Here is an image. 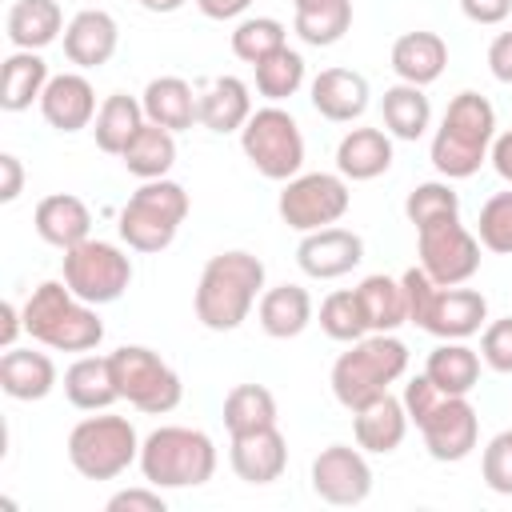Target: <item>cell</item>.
<instances>
[{
	"label": "cell",
	"mask_w": 512,
	"mask_h": 512,
	"mask_svg": "<svg viewBox=\"0 0 512 512\" xmlns=\"http://www.w3.org/2000/svg\"><path fill=\"white\" fill-rule=\"evenodd\" d=\"M264 292V264L252 252H220L204 264L196 284V320L212 332H232L248 320Z\"/></svg>",
	"instance_id": "1"
},
{
	"label": "cell",
	"mask_w": 512,
	"mask_h": 512,
	"mask_svg": "<svg viewBox=\"0 0 512 512\" xmlns=\"http://www.w3.org/2000/svg\"><path fill=\"white\" fill-rule=\"evenodd\" d=\"M404 368H408L404 340H396L392 332H368L352 340V348L340 352V360L332 364V392L348 412H356L376 396H384L388 384L404 376Z\"/></svg>",
	"instance_id": "2"
},
{
	"label": "cell",
	"mask_w": 512,
	"mask_h": 512,
	"mask_svg": "<svg viewBox=\"0 0 512 512\" xmlns=\"http://www.w3.org/2000/svg\"><path fill=\"white\" fill-rule=\"evenodd\" d=\"M492 136H496L492 104L480 92L452 96V104H448L436 136H432V164H436V172L448 176V180L472 176L484 164Z\"/></svg>",
	"instance_id": "3"
},
{
	"label": "cell",
	"mask_w": 512,
	"mask_h": 512,
	"mask_svg": "<svg viewBox=\"0 0 512 512\" xmlns=\"http://www.w3.org/2000/svg\"><path fill=\"white\" fill-rule=\"evenodd\" d=\"M404 300H408V320L440 340H464L480 332L488 316V300L476 288H440L424 268H408L400 276Z\"/></svg>",
	"instance_id": "4"
},
{
	"label": "cell",
	"mask_w": 512,
	"mask_h": 512,
	"mask_svg": "<svg viewBox=\"0 0 512 512\" xmlns=\"http://www.w3.org/2000/svg\"><path fill=\"white\" fill-rule=\"evenodd\" d=\"M140 472L156 488H196L216 472V444L200 428L164 424L140 444Z\"/></svg>",
	"instance_id": "5"
},
{
	"label": "cell",
	"mask_w": 512,
	"mask_h": 512,
	"mask_svg": "<svg viewBox=\"0 0 512 512\" xmlns=\"http://www.w3.org/2000/svg\"><path fill=\"white\" fill-rule=\"evenodd\" d=\"M188 216V192L176 180H144L120 212V240L136 252H164Z\"/></svg>",
	"instance_id": "6"
},
{
	"label": "cell",
	"mask_w": 512,
	"mask_h": 512,
	"mask_svg": "<svg viewBox=\"0 0 512 512\" xmlns=\"http://www.w3.org/2000/svg\"><path fill=\"white\" fill-rule=\"evenodd\" d=\"M68 460L84 480H116L140 460L136 428L124 416H88L68 432Z\"/></svg>",
	"instance_id": "7"
},
{
	"label": "cell",
	"mask_w": 512,
	"mask_h": 512,
	"mask_svg": "<svg viewBox=\"0 0 512 512\" xmlns=\"http://www.w3.org/2000/svg\"><path fill=\"white\" fill-rule=\"evenodd\" d=\"M240 148L244 156L252 160V168L268 180H292L300 176V164H304V136H300V124L268 104V108H256L248 116V124L240 128Z\"/></svg>",
	"instance_id": "8"
},
{
	"label": "cell",
	"mask_w": 512,
	"mask_h": 512,
	"mask_svg": "<svg viewBox=\"0 0 512 512\" xmlns=\"http://www.w3.org/2000/svg\"><path fill=\"white\" fill-rule=\"evenodd\" d=\"M112 376H116V392L120 400H128L132 408L148 412V416H164L180 404L184 384L180 376L144 344H124L112 356Z\"/></svg>",
	"instance_id": "9"
},
{
	"label": "cell",
	"mask_w": 512,
	"mask_h": 512,
	"mask_svg": "<svg viewBox=\"0 0 512 512\" xmlns=\"http://www.w3.org/2000/svg\"><path fill=\"white\" fill-rule=\"evenodd\" d=\"M64 284L84 304H112L132 284V260L108 240H84L64 252Z\"/></svg>",
	"instance_id": "10"
},
{
	"label": "cell",
	"mask_w": 512,
	"mask_h": 512,
	"mask_svg": "<svg viewBox=\"0 0 512 512\" xmlns=\"http://www.w3.org/2000/svg\"><path fill=\"white\" fill-rule=\"evenodd\" d=\"M348 204H352L348 184H344V176H332V172L292 176V180H284V192L276 200L280 220L296 232H316V228L336 224L348 212Z\"/></svg>",
	"instance_id": "11"
},
{
	"label": "cell",
	"mask_w": 512,
	"mask_h": 512,
	"mask_svg": "<svg viewBox=\"0 0 512 512\" xmlns=\"http://www.w3.org/2000/svg\"><path fill=\"white\" fill-rule=\"evenodd\" d=\"M416 244H420V268L440 288L468 284L480 268V240L460 224V216L416 228Z\"/></svg>",
	"instance_id": "12"
},
{
	"label": "cell",
	"mask_w": 512,
	"mask_h": 512,
	"mask_svg": "<svg viewBox=\"0 0 512 512\" xmlns=\"http://www.w3.org/2000/svg\"><path fill=\"white\" fill-rule=\"evenodd\" d=\"M420 436L432 460L456 464L464 460L480 440V416L468 404V396H440V404L420 420Z\"/></svg>",
	"instance_id": "13"
},
{
	"label": "cell",
	"mask_w": 512,
	"mask_h": 512,
	"mask_svg": "<svg viewBox=\"0 0 512 512\" xmlns=\"http://www.w3.org/2000/svg\"><path fill=\"white\" fill-rule=\"evenodd\" d=\"M312 492L328 504H360L372 492V468L360 448L348 444H328L312 460Z\"/></svg>",
	"instance_id": "14"
},
{
	"label": "cell",
	"mask_w": 512,
	"mask_h": 512,
	"mask_svg": "<svg viewBox=\"0 0 512 512\" xmlns=\"http://www.w3.org/2000/svg\"><path fill=\"white\" fill-rule=\"evenodd\" d=\"M364 260V240L348 228H316L304 232L300 248H296V264L312 276V280H336L348 276L356 264Z\"/></svg>",
	"instance_id": "15"
},
{
	"label": "cell",
	"mask_w": 512,
	"mask_h": 512,
	"mask_svg": "<svg viewBox=\"0 0 512 512\" xmlns=\"http://www.w3.org/2000/svg\"><path fill=\"white\" fill-rule=\"evenodd\" d=\"M236 476L244 484H272L284 476L288 468V444L280 436V428H256L244 436H232V452H228Z\"/></svg>",
	"instance_id": "16"
},
{
	"label": "cell",
	"mask_w": 512,
	"mask_h": 512,
	"mask_svg": "<svg viewBox=\"0 0 512 512\" xmlns=\"http://www.w3.org/2000/svg\"><path fill=\"white\" fill-rule=\"evenodd\" d=\"M40 112L56 132H80L92 124L96 108V92L80 72H60L48 80L44 96H40Z\"/></svg>",
	"instance_id": "17"
},
{
	"label": "cell",
	"mask_w": 512,
	"mask_h": 512,
	"mask_svg": "<svg viewBox=\"0 0 512 512\" xmlns=\"http://www.w3.org/2000/svg\"><path fill=\"white\" fill-rule=\"evenodd\" d=\"M116 40H120L116 20L104 8H84L64 28V56L80 68H100V64L112 60Z\"/></svg>",
	"instance_id": "18"
},
{
	"label": "cell",
	"mask_w": 512,
	"mask_h": 512,
	"mask_svg": "<svg viewBox=\"0 0 512 512\" xmlns=\"http://www.w3.org/2000/svg\"><path fill=\"white\" fill-rule=\"evenodd\" d=\"M312 108L332 124H348L368 108V80L352 68H324L312 80Z\"/></svg>",
	"instance_id": "19"
},
{
	"label": "cell",
	"mask_w": 512,
	"mask_h": 512,
	"mask_svg": "<svg viewBox=\"0 0 512 512\" xmlns=\"http://www.w3.org/2000/svg\"><path fill=\"white\" fill-rule=\"evenodd\" d=\"M32 220H36L40 240L52 244V248H60V252L84 244L88 232H92V212L84 208V200H76V196H68V192L44 196V200L36 204V216H32Z\"/></svg>",
	"instance_id": "20"
},
{
	"label": "cell",
	"mask_w": 512,
	"mask_h": 512,
	"mask_svg": "<svg viewBox=\"0 0 512 512\" xmlns=\"http://www.w3.org/2000/svg\"><path fill=\"white\" fill-rule=\"evenodd\" d=\"M352 416H356V420H352V428H356V444H360L364 452H380V456H388V452L400 448V440H404V432H408L404 400H396V396H388V392L376 396L372 404L356 408Z\"/></svg>",
	"instance_id": "21"
},
{
	"label": "cell",
	"mask_w": 512,
	"mask_h": 512,
	"mask_svg": "<svg viewBox=\"0 0 512 512\" xmlns=\"http://www.w3.org/2000/svg\"><path fill=\"white\" fill-rule=\"evenodd\" d=\"M144 116L168 132H184L192 124H200V96H192V88L180 76H156L144 88Z\"/></svg>",
	"instance_id": "22"
},
{
	"label": "cell",
	"mask_w": 512,
	"mask_h": 512,
	"mask_svg": "<svg viewBox=\"0 0 512 512\" xmlns=\"http://www.w3.org/2000/svg\"><path fill=\"white\" fill-rule=\"evenodd\" d=\"M256 316L272 340H292L312 324V296L300 284H276V288L260 292Z\"/></svg>",
	"instance_id": "23"
},
{
	"label": "cell",
	"mask_w": 512,
	"mask_h": 512,
	"mask_svg": "<svg viewBox=\"0 0 512 512\" xmlns=\"http://www.w3.org/2000/svg\"><path fill=\"white\" fill-rule=\"evenodd\" d=\"M444 64H448V44L436 32H404L392 44V72L404 84L424 88V84L440 80Z\"/></svg>",
	"instance_id": "24"
},
{
	"label": "cell",
	"mask_w": 512,
	"mask_h": 512,
	"mask_svg": "<svg viewBox=\"0 0 512 512\" xmlns=\"http://www.w3.org/2000/svg\"><path fill=\"white\" fill-rule=\"evenodd\" d=\"M0 388L12 400H44L56 388V364L44 352H32V348H4Z\"/></svg>",
	"instance_id": "25"
},
{
	"label": "cell",
	"mask_w": 512,
	"mask_h": 512,
	"mask_svg": "<svg viewBox=\"0 0 512 512\" xmlns=\"http://www.w3.org/2000/svg\"><path fill=\"white\" fill-rule=\"evenodd\" d=\"M336 168L344 180H376L392 168V140L380 128H352L336 148Z\"/></svg>",
	"instance_id": "26"
},
{
	"label": "cell",
	"mask_w": 512,
	"mask_h": 512,
	"mask_svg": "<svg viewBox=\"0 0 512 512\" xmlns=\"http://www.w3.org/2000/svg\"><path fill=\"white\" fill-rule=\"evenodd\" d=\"M252 116V96L248 84L236 76H220L200 92V124L208 132H240Z\"/></svg>",
	"instance_id": "27"
},
{
	"label": "cell",
	"mask_w": 512,
	"mask_h": 512,
	"mask_svg": "<svg viewBox=\"0 0 512 512\" xmlns=\"http://www.w3.org/2000/svg\"><path fill=\"white\" fill-rule=\"evenodd\" d=\"M64 32V12L56 0H16L8 8V40L24 52L48 48Z\"/></svg>",
	"instance_id": "28"
},
{
	"label": "cell",
	"mask_w": 512,
	"mask_h": 512,
	"mask_svg": "<svg viewBox=\"0 0 512 512\" xmlns=\"http://www.w3.org/2000/svg\"><path fill=\"white\" fill-rule=\"evenodd\" d=\"M48 64L36 56V52H24L16 48L8 60H4V72H0V108L4 112H24L32 108V100L44 96L48 88Z\"/></svg>",
	"instance_id": "29"
},
{
	"label": "cell",
	"mask_w": 512,
	"mask_h": 512,
	"mask_svg": "<svg viewBox=\"0 0 512 512\" xmlns=\"http://www.w3.org/2000/svg\"><path fill=\"white\" fill-rule=\"evenodd\" d=\"M424 376L444 392V396H468L480 384V356L460 344V340H444L440 348L428 352Z\"/></svg>",
	"instance_id": "30"
},
{
	"label": "cell",
	"mask_w": 512,
	"mask_h": 512,
	"mask_svg": "<svg viewBox=\"0 0 512 512\" xmlns=\"http://www.w3.org/2000/svg\"><path fill=\"white\" fill-rule=\"evenodd\" d=\"M64 396L84 408V412H100L112 400H120L116 392V376H112V360L108 356H80L68 372H64Z\"/></svg>",
	"instance_id": "31"
},
{
	"label": "cell",
	"mask_w": 512,
	"mask_h": 512,
	"mask_svg": "<svg viewBox=\"0 0 512 512\" xmlns=\"http://www.w3.org/2000/svg\"><path fill=\"white\" fill-rule=\"evenodd\" d=\"M144 104L132 100L128 92H112L100 112H96V124H92V136H96V148L108 152V156H120L128 148V140L144 128Z\"/></svg>",
	"instance_id": "32"
},
{
	"label": "cell",
	"mask_w": 512,
	"mask_h": 512,
	"mask_svg": "<svg viewBox=\"0 0 512 512\" xmlns=\"http://www.w3.org/2000/svg\"><path fill=\"white\" fill-rule=\"evenodd\" d=\"M356 296H360V308H364V320H368V332H392L408 320V300H404V284L376 272V276H364L356 284Z\"/></svg>",
	"instance_id": "33"
},
{
	"label": "cell",
	"mask_w": 512,
	"mask_h": 512,
	"mask_svg": "<svg viewBox=\"0 0 512 512\" xmlns=\"http://www.w3.org/2000/svg\"><path fill=\"white\" fill-rule=\"evenodd\" d=\"M120 160H124V168H128L132 176H140V180H160V176L176 164V140H172L168 128L144 120V128L128 140V148L120 152Z\"/></svg>",
	"instance_id": "34"
},
{
	"label": "cell",
	"mask_w": 512,
	"mask_h": 512,
	"mask_svg": "<svg viewBox=\"0 0 512 512\" xmlns=\"http://www.w3.org/2000/svg\"><path fill=\"white\" fill-rule=\"evenodd\" d=\"M380 108H384V128L396 140H420L428 132V124H432V104H428L424 88L404 84V80L384 92V104Z\"/></svg>",
	"instance_id": "35"
},
{
	"label": "cell",
	"mask_w": 512,
	"mask_h": 512,
	"mask_svg": "<svg viewBox=\"0 0 512 512\" xmlns=\"http://www.w3.org/2000/svg\"><path fill=\"white\" fill-rule=\"evenodd\" d=\"M276 424V396L264 384H236L224 396V428L228 436H244Z\"/></svg>",
	"instance_id": "36"
},
{
	"label": "cell",
	"mask_w": 512,
	"mask_h": 512,
	"mask_svg": "<svg viewBox=\"0 0 512 512\" xmlns=\"http://www.w3.org/2000/svg\"><path fill=\"white\" fill-rule=\"evenodd\" d=\"M100 340H104L100 316L92 312V304L76 300V304L52 324V332H48L40 344H48V348H56V352H92Z\"/></svg>",
	"instance_id": "37"
},
{
	"label": "cell",
	"mask_w": 512,
	"mask_h": 512,
	"mask_svg": "<svg viewBox=\"0 0 512 512\" xmlns=\"http://www.w3.org/2000/svg\"><path fill=\"white\" fill-rule=\"evenodd\" d=\"M348 28H352V0H324L316 8L296 12V36L312 48H328L344 40Z\"/></svg>",
	"instance_id": "38"
},
{
	"label": "cell",
	"mask_w": 512,
	"mask_h": 512,
	"mask_svg": "<svg viewBox=\"0 0 512 512\" xmlns=\"http://www.w3.org/2000/svg\"><path fill=\"white\" fill-rule=\"evenodd\" d=\"M280 48H288V28L280 20H272V16H248L232 32V52L252 68L260 60H268L272 52H280Z\"/></svg>",
	"instance_id": "39"
},
{
	"label": "cell",
	"mask_w": 512,
	"mask_h": 512,
	"mask_svg": "<svg viewBox=\"0 0 512 512\" xmlns=\"http://www.w3.org/2000/svg\"><path fill=\"white\" fill-rule=\"evenodd\" d=\"M72 304H76V296H72V288H68L64 280H44V284L28 296V304L20 308V312H24V332H28L32 340H44V336L52 332V324H56Z\"/></svg>",
	"instance_id": "40"
},
{
	"label": "cell",
	"mask_w": 512,
	"mask_h": 512,
	"mask_svg": "<svg viewBox=\"0 0 512 512\" xmlns=\"http://www.w3.org/2000/svg\"><path fill=\"white\" fill-rule=\"evenodd\" d=\"M300 84H304V56L292 52V48H280V52H272L268 60L256 64V88H260V96H268L272 104L296 96Z\"/></svg>",
	"instance_id": "41"
},
{
	"label": "cell",
	"mask_w": 512,
	"mask_h": 512,
	"mask_svg": "<svg viewBox=\"0 0 512 512\" xmlns=\"http://www.w3.org/2000/svg\"><path fill=\"white\" fill-rule=\"evenodd\" d=\"M320 328H324L332 340H340V344H352V340L368 336V320H364V308H360L356 288H352V292H332V296H324V304H320Z\"/></svg>",
	"instance_id": "42"
},
{
	"label": "cell",
	"mask_w": 512,
	"mask_h": 512,
	"mask_svg": "<svg viewBox=\"0 0 512 512\" xmlns=\"http://www.w3.org/2000/svg\"><path fill=\"white\" fill-rule=\"evenodd\" d=\"M404 216L424 228V224H436V220H456L460 216V196L440 184V180H428V184H416L404 200Z\"/></svg>",
	"instance_id": "43"
},
{
	"label": "cell",
	"mask_w": 512,
	"mask_h": 512,
	"mask_svg": "<svg viewBox=\"0 0 512 512\" xmlns=\"http://www.w3.org/2000/svg\"><path fill=\"white\" fill-rule=\"evenodd\" d=\"M476 240L488 252L512 256V188L508 192H496L492 200H484L480 220H476Z\"/></svg>",
	"instance_id": "44"
},
{
	"label": "cell",
	"mask_w": 512,
	"mask_h": 512,
	"mask_svg": "<svg viewBox=\"0 0 512 512\" xmlns=\"http://www.w3.org/2000/svg\"><path fill=\"white\" fill-rule=\"evenodd\" d=\"M480 472H484V484L500 496H512V428L508 432H496L484 448V460H480Z\"/></svg>",
	"instance_id": "45"
},
{
	"label": "cell",
	"mask_w": 512,
	"mask_h": 512,
	"mask_svg": "<svg viewBox=\"0 0 512 512\" xmlns=\"http://www.w3.org/2000/svg\"><path fill=\"white\" fill-rule=\"evenodd\" d=\"M480 356H484V364H488L492 372H512V316L484 328V336H480Z\"/></svg>",
	"instance_id": "46"
},
{
	"label": "cell",
	"mask_w": 512,
	"mask_h": 512,
	"mask_svg": "<svg viewBox=\"0 0 512 512\" xmlns=\"http://www.w3.org/2000/svg\"><path fill=\"white\" fill-rule=\"evenodd\" d=\"M440 396H444V392H440L428 376H416V380H408V384H404V396H400V400H404L408 420H416V428H420V420L440 404Z\"/></svg>",
	"instance_id": "47"
},
{
	"label": "cell",
	"mask_w": 512,
	"mask_h": 512,
	"mask_svg": "<svg viewBox=\"0 0 512 512\" xmlns=\"http://www.w3.org/2000/svg\"><path fill=\"white\" fill-rule=\"evenodd\" d=\"M108 512H164V496L156 484L148 488H124L108 500Z\"/></svg>",
	"instance_id": "48"
},
{
	"label": "cell",
	"mask_w": 512,
	"mask_h": 512,
	"mask_svg": "<svg viewBox=\"0 0 512 512\" xmlns=\"http://www.w3.org/2000/svg\"><path fill=\"white\" fill-rule=\"evenodd\" d=\"M460 8L472 24H500L512 16V0H460Z\"/></svg>",
	"instance_id": "49"
},
{
	"label": "cell",
	"mask_w": 512,
	"mask_h": 512,
	"mask_svg": "<svg viewBox=\"0 0 512 512\" xmlns=\"http://www.w3.org/2000/svg\"><path fill=\"white\" fill-rule=\"evenodd\" d=\"M20 192H24V168H20V156L4 152V156H0V204H12Z\"/></svg>",
	"instance_id": "50"
},
{
	"label": "cell",
	"mask_w": 512,
	"mask_h": 512,
	"mask_svg": "<svg viewBox=\"0 0 512 512\" xmlns=\"http://www.w3.org/2000/svg\"><path fill=\"white\" fill-rule=\"evenodd\" d=\"M488 68L500 84H512V32H500L488 48Z\"/></svg>",
	"instance_id": "51"
},
{
	"label": "cell",
	"mask_w": 512,
	"mask_h": 512,
	"mask_svg": "<svg viewBox=\"0 0 512 512\" xmlns=\"http://www.w3.org/2000/svg\"><path fill=\"white\" fill-rule=\"evenodd\" d=\"M24 332V312H16V304H0V348H16V336Z\"/></svg>",
	"instance_id": "52"
},
{
	"label": "cell",
	"mask_w": 512,
	"mask_h": 512,
	"mask_svg": "<svg viewBox=\"0 0 512 512\" xmlns=\"http://www.w3.org/2000/svg\"><path fill=\"white\" fill-rule=\"evenodd\" d=\"M492 168L500 172V180L512 184V128L500 132V136H492Z\"/></svg>",
	"instance_id": "53"
},
{
	"label": "cell",
	"mask_w": 512,
	"mask_h": 512,
	"mask_svg": "<svg viewBox=\"0 0 512 512\" xmlns=\"http://www.w3.org/2000/svg\"><path fill=\"white\" fill-rule=\"evenodd\" d=\"M248 4H252V0H196V8H200L208 20H232V16H240Z\"/></svg>",
	"instance_id": "54"
},
{
	"label": "cell",
	"mask_w": 512,
	"mask_h": 512,
	"mask_svg": "<svg viewBox=\"0 0 512 512\" xmlns=\"http://www.w3.org/2000/svg\"><path fill=\"white\" fill-rule=\"evenodd\" d=\"M148 12H176V8H184V0H140Z\"/></svg>",
	"instance_id": "55"
},
{
	"label": "cell",
	"mask_w": 512,
	"mask_h": 512,
	"mask_svg": "<svg viewBox=\"0 0 512 512\" xmlns=\"http://www.w3.org/2000/svg\"><path fill=\"white\" fill-rule=\"evenodd\" d=\"M316 4H324V0H292V8H296V12H304V8H316Z\"/></svg>",
	"instance_id": "56"
}]
</instances>
